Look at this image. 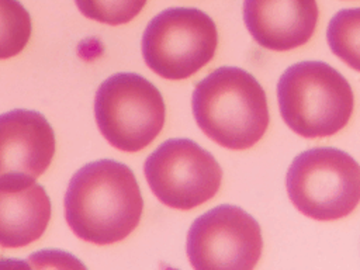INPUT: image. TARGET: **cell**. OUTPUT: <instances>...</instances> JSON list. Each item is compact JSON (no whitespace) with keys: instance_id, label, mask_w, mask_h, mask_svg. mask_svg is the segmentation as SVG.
<instances>
[{"instance_id":"obj_1","label":"cell","mask_w":360,"mask_h":270,"mask_svg":"<svg viewBox=\"0 0 360 270\" xmlns=\"http://www.w3.org/2000/svg\"><path fill=\"white\" fill-rule=\"evenodd\" d=\"M143 200L134 172L124 163L101 159L80 167L65 194L66 222L80 239L111 245L139 224Z\"/></svg>"},{"instance_id":"obj_2","label":"cell","mask_w":360,"mask_h":270,"mask_svg":"<svg viewBox=\"0 0 360 270\" xmlns=\"http://www.w3.org/2000/svg\"><path fill=\"white\" fill-rule=\"evenodd\" d=\"M193 114L200 129L228 149H248L269 127L266 93L253 75L236 66H221L197 83Z\"/></svg>"},{"instance_id":"obj_3","label":"cell","mask_w":360,"mask_h":270,"mask_svg":"<svg viewBox=\"0 0 360 270\" xmlns=\"http://www.w3.org/2000/svg\"><path fill=\"white\" fill-rule=\"evenodd\" d=\"M280 114L291 131L304 138L339 132L353 112V90L330 65L304 60L287 68L277 83Z\"/></svg>"},{"instance_id":"obj_4","label":"cell","mask_w":360,"mask_h":270,"mask_svg":"<svg viewBox=\"0 0 360 270\" xmlns=\"http://www.w3.org/2000/svg\"><path fill=\"white\" fill-rule=\"evenodd\" d=\"M294 207L316 221L349 215L360 202V165L336 148H312L291 162L285 174Z\"/></svg>"},{"instance_id":"obj_5","label":"cell","mask_w":360,"mask_h":270,"mask_svg":"<svg viewBox=\"0 0 360 270\" xmlns=\"http://www.w3.org/2000/svg\"><path fill=\"white\" fill-rule=\"evenodd\" d=\"M94 117L101 135L117 149L138 152L159 135L166 107L160 91L138 73H115L94 97Z\"/></svg>"},{"instance_id":"obj_6","label":"cell","mask_w":360,"mask_h":270,"mask_svg":"<svg viewBox=\"0 0 360 270\" xmlns=\"http://www.w3.org/2000/svg\"><path fill=\"white\" fill-rule=\"evenodd\" d=\"M218 32L214 20L193 7H172L155 15L142 35L145 63L163 79L183 80L215 55Z\"/></svg>"},{"instance_id":"obj_7","label":"cell","mask_w":360,"mask_h":270,"mask_svg":"<svg viewBox=\"0 0 360 270\" xmlns=\"http://www.w3.org/2000/svg\"><path fill=\"white\" fill-rule=\"evenodd\" d=\"M143 173L160 202L183 211L211 200L222 180V169L215 158L187 138L160 143L146 158Z\"/></svg>"},{"instance_id":"obj_8","label":"cell","mask_w":360,"mask_h":270,"mask_svg":"<svg viewBox=\"0 0 360 270\" xmlns=\"http://www.w3.org/2000/svg\"><path fill=\"white\" fill-rule=\"evenodd\" d=\"M263 240L257 221L231 204L200 215L187 233L186 252L197 270H250L262 255Z\"/></svg>"},{"instance_id":"obj_9","label":"cell","mask_w":360,"mask_h":270,"mask_svg":"<svg viewBox=\"0 0 360 270\" xmlns=\"http://www.w3.org/2000/svg\"><path fill=\"white\" fill-rule=\"evenodd\" d=\"M55 134L46 118L31 110L0 114V187L31 186L49 167Z\"/></svg>"},{"instance_id":"obj_10","label":"cell","mask_w":360,"mask_h":270,"mask_svg":"<svg viewBox=\"0 0 360 270\" xmlns=\"http://www.w3.org/2000/svg\"><path fill=\"white\" fill-rule=\"evenodd\" d=\"M318 14L316 0H243V21L253 39L278 52L307 44Z\"/></svg>"},{"instance_id":"obj_11","label":"cell","mask_w":360,"mask_h":270,"mask_svg":"<svg viewBox=\"0 0 360 270\" xmlns=\"http://www.w3.org/2000/svg\"><path fill=\"white\" fill-rule=\"evenodd\" d=\"M51 219V200L41 184L0 187V246L22 248L39 239Z\"/></svg>"},{"instance_id":"obj_12","label":"cell","mask_w":360,"mask_h":270,"mask_svg":"<svg viewBox=\"0 0 360 270\" xmlns=\"http://www.w3.org/2000/svg\"><path fill=\"white\" fill-rule=\"evenodd\" d=\"M326 39L339 59L360 72V7L338 11L329 21Z\"/></svg>"},{"instance_id":"obj_13","label":"cell","mask_w":360,"mask_h":270,"mask_svg":"<svg viewBox=\"0 0 360 270\" xmlns=\"http://www.w3.org/2000/svg\"><path fill=\"white\" fill-rule=\"evenodd\" d=\"M31 15L18 0H0V59L18 55L31 37Z\"/></svg>"},{"instance_id":"obj_14","label":"cell","mask_w":360,"mask_h":270,"mask_svg":"<svg viewBox=\"0 0 360 270\" xmlns=\"http://www.w3.org/2000/svg\"><path fill=\"white\" fill-rule=\"evenodd\" d=\"M79 11L94 21L120 25L134 20L146 0H75Z\"/></svg>"}]
</instances>
